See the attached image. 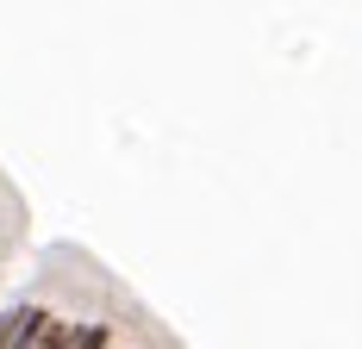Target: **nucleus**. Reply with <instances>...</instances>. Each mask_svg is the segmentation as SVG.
<instances>
[{"mask_svg": "<svg viewBox=\"0 0 362 349\" xmlns=\"http://www.w3.org/2000/svg\"><path fill=\"white\" fill-rule=\"evenodd\" d=\"M19 324H25V306H6L0 312V349H19Z\"/></svg>", "mask_w": 362, "mask_h": 349, "instance_id": "f257e3e1", "label": "nucleus"}]
</instances>
